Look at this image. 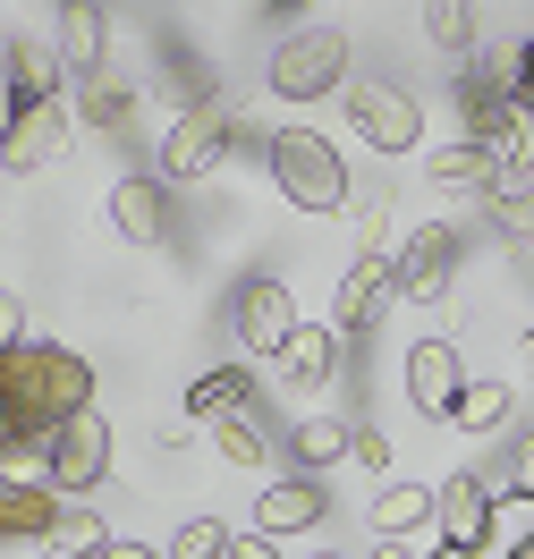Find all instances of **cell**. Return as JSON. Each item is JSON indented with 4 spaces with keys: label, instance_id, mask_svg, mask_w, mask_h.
Returning <instances> with one entry per match:
<instances>
[{
    "label": "cell",
    "instance_id": "1",
    "mask_svg": "<svg viewBox=\"0 0 534 559\" xmlns=\"http://www.w3.org/2000/svg\"><path fill=\"white\" fill-rule=\"evenodd\" d=\"M0 382H9V407L26 416V432L35 441H51L69 416H85L94 407V365L76 348H51V340H26V348L0 356Z\"/></svg>",
    "mask_w": 534,
    "mask_h": 559
},
{
    "label": "cell",
    "instance_id": "2",
    "mask_svg": "<svg viewBox=\"0 0 534 559\" xmlns=\"http://www.w3.org/2000/svg\"><path fill=\"white\" fill-rule=\"evenodd\" d=\"M263 170L281 187L297 212H348V162H340V144L322 136V128H272L263 144Z\"/></svg>",
    "mask_w": 534,
    "mask_h": 559
},
{
    "label": "cell",
    "instance_id": "3",
    "mask_svg": "<svg viewBox=\"0 0 534 559\" xmlns=\"http://www.w3.org/2000/svg\"><path fill=\"white\" fill-rule=\"evenodd\" d=\"M348 60H356V51H348L340 26H297V35H281L263 85H272L281 103H322V94H340V85H348Z\"/></svg>",
    "mask_w": 534,
    "mask_h": 559
},
{
    "label": "cell",
    "instance_id": "4",
    "mask_svg": "<svg viewBox=\"0 0 534 559\" xmlns=\"http://www.w3.org/2000/svg\"><path fill=\"white\" fill-rule=\"evenodd\" d=\"M229 136H238V110L229 103H204V110H178L170 119V136H162V187H195V178H213L221 170V153H229Z\"/></svg>",
    "mask_w": 534,
    "mask_h": 559
},
{
    "label": "cell",
    "instance_id": "5",
    "mask_svg": "<svg viewBox=\"0 0 534 559\" xmlns=\"http://www.w3.org/2000/svg\"><path fill=\"white\" fill-rule=\"evenodd\" d=\"M348 119H356V136L373 144L382 162H399V153L425 144V103H416L399 76H365V85H348Z\"/></svg>",
    "mask_w": 534,
    "mask_h": 559
},
{
    "label": "cell",
    "instance_id": "6",
    "mask_svg": "<svg viewBox=\"0 0 534 559\" xmlns=\"http://www.w3.org/2000/svg\"><path fill=\"white\" fill-rule=\"evenodd\" d=\"M288 331H297V306H288V280L272 272H247L238 288H229V340L247 356H281Z\"/></svg>",
    "mask_w": 534,
    "mask_h": 559
},
{
    "label": "cell",
    "instance_id": "7",
    "mask_svg": "<svg viewBox=\"0 0 534 559\" xmlns=\"http://www.w3.org/2000/svg\"><path fill=\"white\" fill-rule=\"evenodd\" d=\"M432 534H441V551L484 559V551H493V484H484V475L432 484Z\"/></svg>",
    "mask_w": 534,
    "mask_h": 559
},
{
    "label": "cell",
    "instance_id": "8",
    "mask_svg": "<svg viewBox=\"0 0 534 559\" xmlns=\"http://www.w3.org/2000/svg\"><path fill=\"white\" fill-rule=\"evenodd\" d=\"M459 229L450 221H432V229H416V238L399 246V297L407 306H441L450 297V280H459Z\"/></svg>",
    "mask_w": 534,
    "mask_h": 559
},
{
    "label": "cell",
    "instance_id": "9",
    "mask_svg": "<svg viewBox=\"0 0 534 559\" xmlns=\"http://www.w3.org/2000/svg\"><path fill=\"white\" fill-rule=\"evenodd\" d=\"M103 475H110V424L85 407V416H69L51 432V484H60V500H76V491H94Z\"/></svg>",
    "mask_w": 534,
    "mask_h": 559
},
{
    "label": "cell",
    "instance_id": "10",
    "mask_svg": "<svg viewBox=\"0 0 534 559\" xmlns=\"http://www.w3.org/2000/svg\"><path fill=\"white\" fill-rule=\"evenodd\" d=\"M51 51H60V76H85L110 69V0H69L51 9Z\"/></svg>",
    "mask_w": 534,
    "mask_h": 559
},
{
    "label": "cell",
    "instance_id": "11",
    "mask_svg": "<svg viewBox=\"0 0 534 559\" xmlns=\"http://www.w3.org/2000/svg\"><path fill=\"white\" fill-rule=\"evenodd\" d=\"M272 365H281L288 390H331L340 373H348V331H340V322H297Z\"/></svg>",
    "mask_w": 534,
    "mask_h": 559
},
{
    "label": "cell",
    "instance_id": "12",
    "mask_svg": "<svg viewBox=\"0 0 534 559\" xmlns=\"http://www.w3.org/2000/svg\"><path fill=\"white\" fill-rule=\"evenodd\" d=\"M391 288H399V246L373 238V246L348 263V280H340V306H331V322H340V331H365V322L382 314V297H391Z\"/></svg>",
    "mask_w": 534,
    "mask_h": 559
},
{
    "label": "cell",
    "instance_id": "13",
    "mask_svg": "<svg viewBox=\"0 0 534 559\" xmlns=\"http://www.w3.org/2000/svg\"><path fill=\"white\" fill-rule=\"evenodd\" d=\"M60 144H69V103H17L9 136H0V162L35 178V170H51V162H60Z\"/></svg>",
    "mask_w": 534,
    "mask_h": 559
},
{
    "label": "cell",
    "instance_id": "14",
    "mask_svg": "<svg viewBox=\"0 0 534 559\" xmlns=\"http://www.w3.org/2000/svg\"><path fill=\"white\" fill-rule=\"evenodd\" d=\"M459 390H466V373H459V348H450V340H416V348H407V407H416V416H450Z\"/></svg>",
    "mask_w": 534,
    "mask_h": 559
},
{
    "label": "cell",
    "instance_id": "15",
    "mask_svg": "<svg viewBox=\"0 0 534 559\" xmlns=\"http://www.w3.org/2000/svg\"><path fill=\"white\" fill-rule=\"evenodd\" d=\"M110 229L128 246H170V187L162 178H119L110 187Z\"/></svg>",
    "mask_w": 534,
    "mask_h": 559
},
{
    "label": "cell",
    "instance_id": "16",
    "mask_svg": "<svg viewBox=\"0 0 534 559\" xmlns=\"http://www.w3.org/2000/svg\"><path fill=\"white\" fill-rule=\"evenodd\" d=\"M322 509H331V500H322L315 475H281V484L254 500V534H272V543H281V534H315Z\"/></svg>",
    "mask_w": 534,
    "mask_h": 559
},
{
    "label": "cell",
    "instance_id": "17",
    "mask_svg": "<svg viewBox=\"0 0 534 559\" xmlns=\"http://www.w3.org/2000/svg\"><path fill=\"white\" fill-rule=\"evenodd\" d=\"M416 534H432V484L391 475L373 491V543H416Z\"/></svg>",
    "mask_w": 534,
    "mask_h": 559
},
{
    "label": "cell",
    "instance_id": "18",
    "mask_svg": "<svg viewBox=\"0 0 534 559\" xmlns=\"http://www.w3.org/2000/svg\"><path fill=\"white\" fill-rule=\"evenodd\" d=\"M432 187H450V195H500V162H493V144L450 136L441 153H432Z\"/></svg>",
    "mask_w": 534,
    "mask_h": 559
},
{
    "label": "cell",
    "instance_id": "19",
    "mask_svg": "<svg viewBox=\"0 0 534 559\" xmlns=\"http://www.w3.org/2000/svg\"><path fill=\"white\" fill-rule=\"evenodd\" d=\"M0 85L17 103H60V51L51 43H0Z\"/></svg>",
    "mask_w": 534,
    "mask_h": 559
},
{
    "label": "cell",
    "instance_id": "20",
    "mask_svg": "<svg viewBox=\"0 0 534 559\" xmlns=\"http://www.w3.org/2000/svg\"><path fill=\"white\" fill-rule=\"evenodd\" d=\"M76 119L103 128V136H119V128L137 119V85H128V69H94V76H85V85H76Z\"/></svg>",
    "mask_w": 534,
    "mask_h": 559
},
{
    "label": "cell",
    "instance_id": "21",
    "mask_svg": "<svg viewBox=\"0 0 534 559\" xmlns=\"http://www.w3.org/2000/svg\"><path fill=\"white\" fill-rule=\"evenodd\" d=\"M348 441H356V424H348V416H331V407H315V416L288 432V450H297V475H331V466L348 457Z\"/></svg>",
    "mask_w": 534,
    "mask_h": 559
},
{
    "label": "cell",
    "instance_id": "22",
    "mask_svg": "<svg viewBox=\"0 0 534 559\" xmlns=\"http://www.w3.org/2000/svg\"><path fill=\"white\" fill-rule=\"evenodd\" d=\"M60 491H26V484H9L0 491V543H51V525H60Z\"/></svg>",
    "mask_w": 534,
    "mask_h": 559
},
{
    "label": "cell",
    "instance_id": "23",
    "mask_svg": "<svg viewBox=\"0 0 534 559\" xmlns=\"http://www.w3.org/2000/svg\"><path fill=\"white\" fill-rule=\"evenodd\" d=\"M254 399V373L247 365H213V373H195L187 382V424H221L229 407H247Z\"/></svg>",
    "mask_w": 534,
    "mask_h": 559
},
{
    "label": "cell",
    "instance_id": "24",
    "mask_svg": "<svg viewBox=\"0 0 534 559\" xmlns=\"http://www.w3.org/2000/svg\"><path fill=\"white\" fill-rule=\"evenodd\" d=\"M425 35L450 51V60H475L484 43V0H425Z\"/></svg>",
    "mask_w": 534,
    "mask_h": 559
},
{
    "label": "cell",
    "instance_id": "25",
    "mask_svg": "<svg viewBox=\"0 0 534 559\" xmlns=\"http://www.w3.org/2000/svg\"><path fill=\"white\" fill-rule=\"evenodd\" d=\"M213 432H221V457H229V466H263V457H272V416H263V399L229 407Z\"/></svg>",
    "mask_w": 534,
    "mask_h": 559
},
{
    "label": "cell",
    "instance_id": "26",
    "mask_svg": "<svg viewBox=\"0 0 534 559\" xmlns=\"http://www.w3.org/2000/svg\"><path fill=\"white\" fill-rule=\"evenodd\" d=\"M43 551H51V559H103V551H110V525L94 518V509H76V500H69V509H60V525H51V543H43Z\"/></svg>",
    "mask_w": 534,
    "mask_h": 559
},
{
    "label": "cell",
    "instance_id": "27",
    "mask_svg": "<svg viewBox=\"0 0 534 559\" xmlns=\"http://www.w3.org/2000/svg\"><path fill=\"white\" fill-rule=\"evenodd\" d=\"M509 407H518V399H509V382H466L459 407H450V424H459V432H500V424H509Z\"/></svg>",
    "mask_w": 534,
    "mask_h": 559
},
{
    "label": "cell",
    "instance_id": "28",
    "mask_svg": "<svg viewBox=\"0 0 534 559\" xmlns=\"http://www.w3.org/2000/svg\"><path fill=\"white\" fill-rule=\"evenodd\" d=\"M534 543V491H518V500H493V551H526Z\"/></svg>",
    "mask_w": 534,
    "mask_h": 559
},
{
    "label": "cell",
    "instance_id": "29",
    "mask_svg": "<svg viewBox=\"0 0 534 559\" xmlns=\"http://www.w3.org/2000/svg\"><path fill=\"white\" fill-rule=\"evenodd\" d=\"M170 559H229V525L221 518H187L170 534Z\"/></svg>",
    "mask_w": 534,
    "mask_h": 559
},
{
    "label": "cell",
    "instance_id": "30",
    "mask_svg": "<svg viewBox=\"0 0 534 559\" xmlns=\"http://www.w3.org/2000/svg\"><path fill=\"white\" fill-rule=\"evenodd\" d=\"M0 466H9V484H26V491H60L51 484V441H17V450H0Z\"/></svg>",
    "mask_w": 534,
    "mask_h": 559
},
{
    "label": "cell",
    "instance_id": "31",
    "mask_svg": "<svg viewBox=\"0 0 534 559\" xmlns=\"http://www.w3.org/2000/svg\"><path fill=\"white\" fill-rule=\"evenodd\" d=\"M493 229L509 246H534V187H509V195H493Z\"/></svg>",
    "mask_w": 534,
    "mask_h": 559
},
{
    "label": "cell",
    "instance_id": "32",
    "mask_svg": "<svg viewBox=\"0 0 534 559\" xmlns=\"http://www.w3.org/2000/svg\"><path fill=\"white\" fill-rule=\"evenodd\" d=\"M348 212L365 221V229H382V221H391V187H382V178H365V187H348Z\"/></svg>",
    "mask_w": 534,
    "mask_h": 559
},
{
    "label": "cell",
    "instance_id": "33",
    "mask_svg": "<svg viewBox=\"0 0 534 559\" xmlns=\"http://www.w3.org/2000/svg\"><path fill=\"white\" fill-rule=\"evenodd\" d=\"M348 457H356V466H365V475H382V484H391V441H382V432H365V424H356Z\"/></svg>",
    "mask_w": 534,
    "mask_h": 559
},
{
    "label": "cell",
    "instance_id": "34",
    "mask_svg": "<svg viewBox=\"0 0 534 559\" xmlns=\"http://www.w3.org/2000/svg\"><path fill=\"white\" fill-rule=\"evenodd\" d=\"M9 348H26V322H17V297L0 288V356H9Z\"/></svg>",
    "mask_w": 534,
    "mask_h": 559
},
{
    "label": "cell",
    "instance_id": "35",
    "mask_svg": "<svg viewBox=\"0 0 534 559\" xmlns=\"http://www.w3.org/2000/svg\"><path fill=\"white\" fill-rule=\"evenodd\" d=\"M17 441H35V432H26V416L9 407V382H0V450H17Z\"/></svg>",
    "mask_w": 534,
    "mask_h": 559
},
{
    "label": "cell",
    "instance_id": "36",
    "mask_svg": "<svg viewBox=\"0 0 534 559\" xmlns=\"http://www.w3.org/2000/svg\"><path fill=\"white\" fill-rule=\"evenodd\" d=\"M229 559H281V543L272 534H229Z\"/></svg>",
    "mask_w": 534,
    "mask_h": 559
},
{
    "label": "cell",
    "instance_id": "37",
    "mask_svg": "<svg viewBox=\"0 0 534 559\" xmlns=\"http://www.w3.org/2000/svg\"><path fill=\"white\" fill-rule=\"evenodd\" d=\"M518 110H534V43H518Z\"/></svg>",
    "mask_w": 534,
    "mask_h": 559
},
{
    "label": "cell",
    "instance_id": "38",
    "mask_svg": "<svg viewBox=\"0 0 534 559\" xmlns=\"http://www.w3.org/2000/svg\"><path fill=\"white\" fill-rule=\"evenodd\" d=\"M315 0H263V17H306Z\"/></svg>",
    "mask_w": 534,
    "mask_h": 559
},
{
    "label": "cell",
    "instance_id": "39",
    "mask_svg": "<svg viewBox=\"0 0 534 559\" xmlns=\"http://www.w3.org/2000/svg\"><path fill=\"white\" fill-rule=\"evenodd\" d=\"M103 559H170V551H144V543H110Z\"/></svg>",
    "mask_w": 534,
    "mask_h": 559
},
{
    "label": "cell",
    "instance_id": "40",
    "mask_svg": "<svg viewBox=\"0 0 534 559\" xmlns=\"http://www.w3.org/2000/svg\"><path fill=\"white\" fill-rule=\"evenodd\" d=\"M373 559H425V551H407V543H373Z\"/></svg>",
    "mask_w": 534,
    "mask_h": 559
},
{
    "label": "cell",
    "instance_id": "41",
    "mask_svg": "<svg viewBox=\"0 0 534 559\" xmlns=\"http://www.w3.org/2000/svg\"><path fill=\"white\" fill-rule=\"evenodd\" d=\"M9 119H17V94H9V85H0V136H9Z\"/></svg>",
    "mask_w": 534,
    "mask_h": 559
},
{
    "label": "cell",
    "instance_id": "42",
    "mask_svg": "<svg viewBox=\"0 0 534 559\" xmlns=\"http://www.w3.org/2000/svg\"><path fill=\"white\" fill-rule=\"evenodd\" d=\"M306 559H348V551H331V543H322V551H306Z\"/></svg>",
    "mask_w": 534,
    "mask_h": 559
},
{
    "label": "cell",
    "instance_id": "43",
    "mask_svg": "<svg viewBox=\"0 0 534 559\" xmlns=\"http://www.w3.org/2000/svg\"><path fill=\"white\" fill-rule=\"evenodd\" d=\"M509 559H534V543H526V551H509Z\"/></svg>",
    "mask_w": 534,
    "mask_h": 559
},
{
    "label": "cell",
    "instance_id": "44",
    "mask_svg": "<svg viewBox=\"0 0 534 559\" xmlns=\"http://www.w3.org/2000/svg\"><path fill=\"white\" fill-rule=\"evenodd\" d=\"M0 491H9V466H0Z\"/></svg>",
    "mask_w": 534,
    "mask_h": 559
},
{
    "label": "cell",
    "instance_id": "45",
    "mask_svg": "<svg viewBox=\"0 0 534 559\" xmlns=\"http://www.w3.org/2000/svg\"><path fill=\"white\" fill-rule=\"evenodd\" d=\"M51 9H69V0H51Z\"/></svg>",
    "mask_w": 534,
    "mask_h": 559
}]
</instances>
